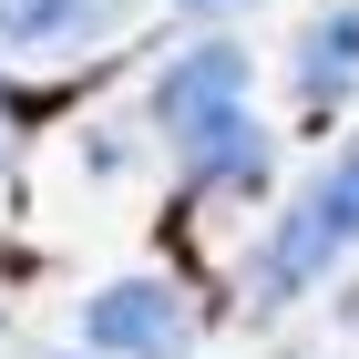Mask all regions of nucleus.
Masks as SVG:
<instances>
[{"instance_id": "nucleus-1", "label": "nucleus", "mask_w": 359, "mask_h": 359, "mask_svg": "<svg viewBox=\"0 0 359 359\" xmlns=\"http://www.w3.org/2000/svg\"><path fill=\"white\" fill-rule=\"evenodd\" d=\"M154 123H165V144L195 175H226V185H257L267 175V134L247 123V52L236 41L175 52L165 83H154Z\"/></svg>"}, {"instance_id": "nucleus-2", "label": "nucleus", "mask_w": 359, "mask_h": 359, "mask_svg": "<svg viewBox=\"0 0 359 359\" xmlns=\"http://www.w3.org/2000/svg\"><path fill=\"white\" fill-rule=\"evenodd\" d=\"M349 247H359V144L287 205V216H277L267 257H257V298H298V287H318Z\"/></svg>"}, {"instance_id": "nucleus-3", "label": "nucleus", "mask_w": 359, "mask_h": 359, "mask_svg": "<svg viewBox=\"0 0 359 359\" xmlns=\"http://www.w3.org/2000/svg\"><path fill=\"white\" fill-rule=\"evenodd\" d=\"M83 339H93L103 359H185L195 318H185V298H175V287L134 277V287H103V298L83 308Z\"/></svg>"}, {"instance_id": "nucleus-4", "label": "nucleus", "mask_w": 359, "mask_h": 359, "mask_svg": "<svg viewBox=\"0 0 359 359\" xmlns=\"http://www.w3.org/2000/svg\"><path fill=\"white\" fill-rule=\"evenodd\" d=\"M134 11V0H0V41H21V52H72L93 31H113Z\"/></svg>"}, {"instance_id": "nucleus-5", "label": "nucleus", "mask_w": 359, "mask_h": 359, "mask_svg": "<svg viewBox=\"0 0 359 359\" xmlns=\"http://www.w3.org/2000/svg\"><path fill=\"white\" fill-rule=\"evenodd\" d=\"M298 83H308V103H339V93L359 83V11H329V21L308 31V52H298Z\"/></svg>"}]
</instances>
